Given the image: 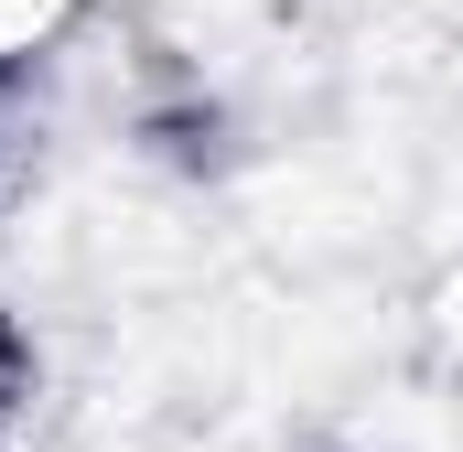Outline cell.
I'll list each match as a JSON object with an SVG mask.
<instances>
[{
	"instance_id": "obj_1",
	"label": "cell",
	"mask_w": 463,
	"mask_h": 452,
	"mask_svg": "<svg viewBox=\"0 0 463 452\" xmlns=\"http://www.w3.org/2000/svg\"><path fill=\"white\" fill-rule=\"evenodd\" d=\"M54 11L65 0H0V54H22L33 33H54Z\"/></svg>"
}]
</instances>
